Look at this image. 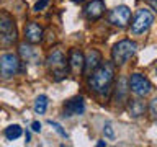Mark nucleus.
<instances>
[{"instance_id":"nucleus-6","label":"nucleus","mask_w":157,"mask_h":147,"mask_svg":"<svg viewBox=\"0 0 157 147\" xmlns=\"http://www.w3.org/2000/svg\"><path fill=\"white\" fill-rule=\"evenodd\" d=\"M154 23V15H152L147 8H139L132 18L131 23V33L134 36H139V34H144L146 31H149V28Z\"/></svg>"},{"instance_id":"nucleus-27","label":"nucleus","mask_w":157,"mask_h":147,"mask_svg":"<svg viewBox=\"0 0 157 147\" xmlns=\"http://www.w3.org/2000/svg\"><path fill=\"white\" fill-rule=\"evenodd\" d=\"M72 2H74V3H82L83 0H72Z\"/></svg>"},{"instance_id":"nucleus-22","label":"nucleus","mask_w":157,"mask_h":147,"mask_svg":"<svg viewBox=\"0 0 157 147\" xmlns=\"http://www.w3.org/2000/svg\"><path fill=\"white\" fill-rule=\"evenodd\" d=\"M48 5H49V0H38V2L34 3L33 10H34V12H41V10H44Z\"/></svg>"},{"instance_id":"nucleus-25","label":"nucleus","mask_w":157,"mask_h":147,"mask_svg":"<svg viewBox=\"0 0 157 147\" xmlns=\"http://www.w3.org/2000/svg\"><path fill=\"white\" fill-rule=\"evenodd\" d=\"M25 139H26V142H29V141H31V134H29L28 131H26V134H25Z\"/></svg>"},{"instance_id":"nucleus-13","label":"nucleus","mask_w":157,"mask_h":147,"mask_svg":"<svg viewBox=\"0 0 157 147\" xmlns=\"http://www.w3.org/2000/svg\"><path fill=\"white\" fill-rule=\"evenodd\" d=\"M43 34H44L43 28L34 21H29L26 26H25V38H26V41L31 43V44L41 43L43 41Z\"/></svg>"},{"instance_id":"nucleus-8","label":"nucleus","mask_w":157,"mask_h":147,"mask_svg":"<svg viewBox=\"0 0 157 147\" xmlns=\"http://www.w3.org/2000/svg\"><path fill=\"white\" fill-rule=\"evenodd\" d=\"M129 20H131V10L128 8L126 5L115 7L113 10H110V13H108V21H110L113 26H118V28L128 26Z\"/></svg>"},{"instance_id":"nucleus-1","label":"nucleus","mask_w":157,"mask_h":147,"mask_svg":"<svg viewBox=\"0 0 157 147\" xmlns=\"http://www.w3.org/2000/svg\"><path fill=\"white\" fill-rule=\"evenodd\" d=\"M113 80H115V64L101 62L88 77V87L97 95L106 96L111 92Z\"/></svg>"},{"instance_id":"nucleus-28","label":"nucleus","mask_w":157,"mask_h":147,"mask_svg":"<svg viewBox=\"0 0 157 147\" xmlns=\"http://www.w3.org/2000/svg\"><path fill=\"white\" fill-rule=\"evenodd\" d=\"M155 74H157V69H155Z\"/></svg>"},{"instance_id":"nucleus-3","label":"nucleus","mask_w":157,"mask_h":147,"mask_svg":"<svg viewBox=\"0 0 157 147\" xmlns=\"http://www.w3.org/2000/svg\"><path fill=\"white\" fill-rule=\"evenodd\" d=\"M137 44L131 39H121L111 49V59L115 66H124L129 59L136 54Z\"/></svg>"},{"instance_id":"nucleus-9","label":"nucleus","mask_w":157,"mask_h":147,"mask_svg":"<svg viewBox=\"0 0 157 147\" xmlns=\"http://www.w3.org/2000/svg\"><path fill=\"white\" fill-rule=\"evenodd\" d=\"M85 111V100L83 96H74L64 103V116H80Z\"/></svg>"},{"instance_id":"nucleus-17","label":"nucleus","mask_w":157,"mask_h":147,"mask_svg":"<svg viewBox=\"0 0 157 147\" xmlns=\"http://www.w3.org/2000/svg\"><path fill=\"white\" fill-rule=\"evenodd\" d=\"M48 105H49V98L46 95H39L36 100H34V105H33V111L36 115H44L48 110Z\"/></svg>"},{"instance_id":"nucleus-18","label":"nucleus","mask_w":157,"mask_h":147,"mask_svg":"<svg viewBox=\"0 0 157 147\" xmlns=\"http://www.w3.org/2000/svg\"><path fill=\"white\" fill-rule=\"evenodd\" d=\"M3 134L7 137V141H17L18 137L23 134V129H21V126H18V124H12V126L5 127Z\"/></svg>"},{"instance_id":"nucleus-19","label":"nucleus","mask_w":157,"mask_h":147,"mask_svg":"<svg viewBox=\"0 0 157 147\" xmlns=\"http://www.w3.org/2000/svg\"><path fill=\"white\" fill-rule=\"evenodd\" d=\"M48 123H49V124H51V126L54 127V131H56V132H57V134L61 136V137H64V139H67V137H69V134H67V132H66V129H64V127H62L61 124H59V123H56V121H52V119H49Z\"/></svg>"},{"instance_id":"nucleus-11","label":"nucleus","mask_w":157,"mask_h":147,"mask_svg":"<svg viewBox=\"0 0 157 147\" xmlns=\"http://www.w3.org/2000/svg\"><path fill=\"white\" fill-rule=\"evenodd\" d=\"M20 56L25 62H33V64H39V51L33 46L31 43H21L18 47Z\"/></svg>"},{"instance_id":"nucleus-26","label":"nucleus","mask_w":157,"mask_h":147,"mask_svg":"<svg viewBox=\"0 0 157 147\" xmlns=\"http://www.w3.org/2000/svg\"><path fill=\"white\" fill-rule=\"evenodd\" d=\"M97 145H98V147H103V145H106V142H105V141H98Z\"/></svg>"},{"instance_id":"nucleus-20","label":"nucleus","mask_w":157,"mask_h":147,"mask_svg":"<svg viewBox=\"0 0 157 147\" xmlns=\"http://www.w3.org/2000/svg\"><path fill=\"white\" fill-rule=\"evenodd\" d=\"M149 115H151L152 119L157 123V96L152 98L151 103H149Z\"/></svg>"},{"instance_id":"nucleus-12","label":"nucleus","mask_w":157,"mask_h":147,"mask_svg":"<svg viewBox=\"0 0 157 147\" xmlns=\"http://www.w3.org/2000/svg\"><path fill=\"white\" fill-rule=\"evenodd\" d=\"M105 12V2L103 0H92L85 5L83 8V15L88 20H98Z\"/></svg>"},{"instance_id":"nucleus-10","label":"nucleus","mask_w":157,"mask_h":147,"mask_svg":"<svg viewBox=\"0 0 157 147\" xmlns=\"http://www.w3.org/2000/svg\"><path fill=\"white\" fill-rule=\"evenodd\" d=\"M101 64V54L97 49H90L85 56H83V72L92 74L95 69Z\"/></svg>"},{"instance_id":"nucleus-16","label":"nucleus","mask_w":157,"mask_h":147,"mask_svg":"<svg viewBox=\"0 0 157 147\" xmlns=\"http://www.w3.org/2000/svg\"><path fill=\"white\" fill-rule=\"evenodd\" d=\"M129 93V88L126 87V78L121 77L118 80V85H116V90H115V100L116 103H123L126 101V95Z\"/></svg>"},{"instance_id":"nucleus-2","label":"nucleus","mask_w":157,"mask_h":147,"mask_svg":"<svg viewBox=\"0 0 157 147\" xmlns=\"http://www.w3.org/2000/svg\"><path fill=\"white\" fill-rule=\"evenodd\" d=\"M46 66L49 67V70L52 72V78L56 82H61L67 77V66L69 62L66 61V56L61 49H54V51L48 56L46 59Z\"/></svg>"},{"instance_id":"nucleus-5","label":"nucleus","mask_w":157,"mask_h":147,"mask_svg":"<svg viewBox=\"0 0 157 147\" xmlns=\"http://www.w3.org/2000/svg\"><path fill=\"white\" fill-rule=\"evenodd\" d=\"M20 70H23V67L17 54L5 52L0 56V77L2 78H12Z\"/></svg>"},{"instance_id":"nucleus-15","label":"nucleus","mask_w":157,"mask_h":147,"mask_svg":"<svg viewBox=\"0 0 157 147\" xmlns=\"http://www.w3.org/2000/svg\"><path fill=\"white\" fill-rule=\"evenodd\" d=\"M146 110H147V106H146V103L141 100V96L136 98V100H129V101H128V113H129L131 118L142 116L146 113Z\"/></svg>"},{"instance_id":"nucleus-21","label":"nucleus","mask_w":157,"mask_h":147,"mask_svg":"<svg viewBox=\"0 0 157 147\" xmlns=\"http://www.w3.org/2000/svg\"><path fill=\"white\" fill-rule=\"evenodd\" d=\"M103 134H105L108 139H115V131H113V127H111V123H105V126H103Z\"/></svg>"},{"instance_id":"nucleus-14","label":"nucleus","mask_w":157,"mask_h":147,"mask_svg":"<svg viewBox=\"0 0 157 147\" xmlns=\"http://www.w3.org/2000/svg\"><path fill=\"white\" fill-rule=\"evenodd\" d=\"M69 67L74 74L83 72V54L78 49H72L69 56Z\"/></svg>"},{"instance_id":"nucleus-7","label":"nucleus","mask_w":157,"mask_h":147,"mask_svg":"<svg viewBox=\"0 0 157 147\" xmlns=\"http://www.w3.org/2000/svg\"><path fill=\"white\" fill-rule=\"evenodd\" d=\"M128 88L136 96L142 98V96H147L152 92V83L144 75H141V74H132L129 77V80H128Z\"/></svg>"},{"instance_id":"nucleus-4","label":"nucleus","mask_w":157,"mask_h":147,"mask_svg":"<svg viewBox=\"0 0 157 147\" xmlns=\"http://www.w3.org/2000/svg\"><path fill=\"white\" fill-rule=\"evenodd\" d=\"M18 39L15 20L8 13H0V47H10Z\"/></svg>"},{"instance_id":"nucleus-24","label":"nucleus","mask_w":157,"mask_h":147,"mask_svg":"<svg viewBox=\"0 0 157 147\" xmlns=\"http://www.w3.org/2000/svg\"><path fill=\"white\" fill-rule=\"evenodd\" d=\"M149 5L157 12V0H149Z\"/></svg>"},{"instance_id":"nucleus-23","label":"nucleus","mask_w":157,"mask_h":147,"mask_svg":"<svg viewBox=\"0 0 157 147\" xmlns=\"http://www.w3.org/2000/svg\"><path fill=\"white\" fill-rule=\"evenodd\" d=\"M31 131L41 132V123H39V121H33V123H31Z\"/></svg>"}]
</instances>
